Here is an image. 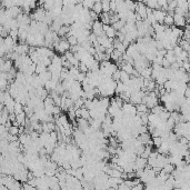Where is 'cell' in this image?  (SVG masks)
<instances>
[{
    "instance_id": "603a6c76",
    "label": "cell",
    "mask_w": 190,
    "mask_h": 190,
    "mask_svg": "<svg viewBox=\"0 0 190 190\" xmlns=\"http://www.w3.org/2000/svg\"><path fill=\"white\" fill-rule=\"evenodd\" d=\"M68 116H69V119H70L71 121L74 122V121H75V119L77 118V117H76L75 109H74V108H72V109H69V111H68Z\"/></svg>"
},
{
    "instance_id": "7c38bea8",
    "label": "cell",
    "mask_w": 190,
    "mask_h": 190,
    "mask_svg": "<svg viewBox=\"0 0 190 190\" xmlns=\"http://www.w3.org/2000/svg\"><path fill=\"white\" fill-rule=\"evenodd\" d=\"M48 71V68L42 65V63H39V65H37V68H36V75H41V74H44V72H47Z\"/></svg>"
},
{
    "instance_id": "8fae6325",
    "label": "cell",
    "mask_w": 190,
    "mask_h": 190,
    "mask_svg": "<svg viewBox=\"0 0 190 190\" xmlns=\"http://www.w3.org/2000/svg\"><path fill=\"white\" fill-rule=\"evenodd\" d=\"M121 70L126 71L128 75L132 76L133 71H135V67H133V65H130V63H124V67H122V69Z\"/></svg>"
},
{
    "instance_id": "5bb4252c",
    "label": "cell",
    "mask_w": 190,
    "mask_h": 190,
    "mask_svg": "<svg viewBox=\"0 0 190 190\" xmlns=\"http://www.w3.org/2000/svg\"><path fill=\"white\" fill-rule=\"evenodd\" d=\"M166 108H165L164 106H161V105H158V106H156L155 108H152L151 109V114H154V115H156V116H159L162 111L165 110Z\"/></svg>"
},
{
    "instance_id": "9a60e30c",
    "label": "cell",
    "mask_w": 190,
    "mask_h": 190,
    "mask_svg": "<svg viewBox=\"0 0 190 190\" xmlns=\"http://www.w3.org/2000/svg\"><path fill=\"white\" fill-rule=\"evenodd\" d=\"M67 40L68 42L70 44V46H78L79 44V41H78V38L76 36H67Z\"/></svg>"
},
{
    "instance_id": "5b68a950",
    "label": "cell",
    "mask_w": 190,
    "mask_h": 190,
    "mask_svg": "<svg viewBox=\"0 0 190 190\" xmlns=\"http://www.w3.org/2000/svg\"><path fill=\"white\" fill-rule=\"evenodd\" d=\"M77 124H78V129H79L80 131H82V132L86 129H88L90 127L88 120L82 119V118H77Z\"/></svg>"
},
{
    "instance_id": "3957f363",
    "label": "cell",
    "mask_w": 190,
    "mask_h": 190,
    "mask_svg": "<svg viewBox=\"0 0 190 190\" xmlns=\"http://www.w3.org/2000/svg\"><path fill=\"white\" fill-rule=\"evenodd\" d=\"M154 15H155V18L157 22L162 25L165 21V18L167 17V12L164 11V10H154Z\"/></svg>"
},
{
    "instance_id": "277c9868",
    "label": "cell",
    "mask_w": 190,
    "mask_h": 190,
    "mask_svg": "<svg viewBox=\"0 0 190 190\" xmlns=\"http://www.w3.org/2000/svg\"><path fill=\"white\" fill-rule=\"evenodd\" d=\"M103 31L108 38L110 39H115L116 35H117V31L115 30V28L112 26H107V25H103Z\"/></svg>"
},
{
    "instance_id": "ac0fdd59",
    "label": "cell",
    "mask_w": 190,
    "mask_h": 190,
    "mask_svg": "<svg viewBox=\"0 0 190 190\" xmlns=\"http://www.w3.org/2000/svg\"><path fill=\"white\" fill-rule=\"evenodd\" d=\"M81 118L82 119H86V120H89L91 118V116H90V111L87 109V108H81Z\"/></svg>"
},
{
    "instance_id": "ba28073f",
    "label": "cell",
    "mask_w": 190,
    "mask_h": 190,
    "mask_svg": "<svg viewBox=\"0 0 190 190\" xmlns=\"http://www.w3.org/2000/svg\"><path fill=\"white\" fill-rule=\"evenodd\" d=\"M131 80V76L130 75H128L126 71H124V70H121L120 71V81L122 82V84H127Z\"/></svg>"
},
{
    "instance_id": "44dd1931",
    "label": "cell",
    "mask_w": 190,
    "mask_h": 190,
    "mask_svg": "<svg viewBox=\"0 0 190 190\" xmlns=\"http://www.w3.org/2000/svg\"><path fill=\"white\" fill-rule=\"evenodd\" d=\"M79 71H80V72H82V74H88V72H89V68H88L87 66H86V63H84V62H81V61H80Z\"/></svg>"
},
{
    "instance_id": "4316f807",
    "label": "cell",
    "mask_w": 190,
    "mask_h": 190,
    "mask_svg": "<svg viewBox=\"0 0 190 190\" xmlns=\"http://www.w3.org/2000/svg\"><path fill=\"white\" fill-rule=\"evenodd\" d=\"M186 19H187V25H189L190 26V12L186 16Z\"/></svg>"
},
{
    "instance_id": "7a4b0ae2",
    "label": "cell",
    "mask_w": 190,
    "mask_h": 190,
    "mask_svg": "<svg viewBox=\"0 0 190 190\" xmlns=\"http://www.w3.org/2000/svg\"><path fill=\"white\" fill-rule=\"evenodd\" d=\"M173 21H175V26L178 28L187 26V19L185 16H180V15H175L173 16Z\"/></svg>"
},
{
    "instance_id": "52a82bcc",
    "label": "cell",
    "mask_w": 190,
    "mask_h": 190,
    "mask_svg": "<svg viewBox=\"0 0 190 190\" xmlns=\"http://www.w3.org/2000/svg\"><path fill=\"white\" fill-rule=\"evenodd\" d=\"M137 139H138V140H139L140 142H141L143 146H147V145L149 143V141L151 140V138H150V135H149V132H148V133H143V135H140V136H139V137H138Z\"/></svg>"
},
{
    "instance_id": "6da1fadb",
    "label": "cell",
    "mask_w": 190,
    "mask_h": 190,
    "mask_svg": "<svg viewBox=\"0 0 190 190\" xmlns=\"http://www.w3.org/2000/svg\"><path fill=\"white\" fill-rule=\"evenodd\" d=\"M92 32L97 37H101V36H105V31H103V25H102L101 21H95L92 26Z\"/></svg>"
},
{
    "instance_id": "7402d4cb",
    "label": "cell",
    "mask_w": 190,
    "mask_h": 190,
    "mask_svg": "<svg viewBox=\"0 0 190 190\" xmlns=\"http://www.w3.org/2000/svg\"><path fill=\"white\" fill-rule=\"evenodd\" d=\"M9 135H11V136H19V127L12 126L11 128L9 129Z\"/></svg>"
},
{
    "instance_id": "8992f818",
    "label": "cell",
    "mask_w": 190,
    "mask_h": 190,
    "mask_svg": "<svg viewBox=\"0 0 190 190\" xmlns=\"http://www.w3.org/2000/svg\"><path fill=\"white\" fill-rule=\"evenodd\" d=\"M99 21H101L102 25L110 26V15H109V13L102 12L101 15L99 16Z\"/></svg>"
},
{
    "instance_id": "4fadbf2b",
    "label": "cell",
    "mask_w": 190,
    "mask_h": 190,
    "mask_svg": "<svg viewBox=\"0 0 190 190\" xmlns=\"http://www.w3.org/2000/svg\"><path fill=\"white\" fill-rule=\"evenodd\" d=\"M95 4H96V1H92V0H87V1H82V6H84V9H87V10H92Z\"/></svg>"
},
{
    "instance_id": "d6986e66",
    "label": "cell",
    "mask_w": 190,
    "mask_h": 190,
    "mask_svg": "<svg viewBox=\"0 0 190 190\" xmlns=\"http://www.w3.org/2000/svg\"><path fill=\"white\" fill-rule=\"evenodd\" d=\"M112 27L115 28L116 31H120L121 29H124V27H126V22L122 21V20H119L118 22H116L115 25H112Z\"/></svg>"
},
{
    "instance_id": "9c48e42d",
    "label": "cell",
    "mask_w": 190,
    "mask_h": 190,
    "mask_svg": "<svg viewBox=\"0 0 190 190\" xmlns=\"http://www.w3.org/2000/svg\"><path fill=\"white\" fill-rule=\"evenodd\" d=\"M175 170H176V166H173V164H167L164 167V169H162V171H164L165 173L169 175V176H171Z\"/></svg>"
},
{
    "instance_id": "e0dca14e",
    "label": "cell",
    "mask_w": 190,
    "mask_h": 190,
    "mask_svg": "<svg viewBox=\"0 0 190 190\" xmlns=\"http://www.w3.org/2000/svg\"><path fill=\"white\" fill-rule=\"evenodd\" d=\"M101 2H102V11L105 13L110 12V1L109 0H105V1H101Z\"/></svg>"
},
{
    "instance_id": "d4e9b609",
    "label": "cell",
    "mask_w": 190,
    "mask_h": 190,
    "mask_svg": "<svg viewBox=\"0 0 190 190\" xmlns=\"http://www.w3.org/2000/svg\"><path fill=\"white\" fill-rule=\"evenodd\" d=\"M118 190H131V188H130V187H128L127 185H124V182H122L121 185H119V187H118Z\"/></svg>"
},
{
    "instance_id": "cb8c5ba5",
    "label": "cell",
    "mask_w": 190,
    "mask_h": 190,
    "mask_svg": "<svg viewBox=\"0 0 190 190\" xmlns=\"http://www.w3.org/2000/svg\"><path fill=\"white\" fill-rule=\"evenodd\" d=\"M120 69H118V70L116 71L115 74L112 75V79H114V81H116V82H118V81H120Z\"/></svg>"
},
{
    "instance_id": "83f0119b",
    "label": "cell",
    "mask_w": 190,
    "mask_h": 190,
    "mask_svg": "<svg viewBox=\"0 0 190 190\" xmlns=\"http://www.w3.org/2000/svg\"><path fill=\"white\" fill-rule=\"evenodd\" d=\"M188 151L190 152V141H189V143H188Z\"/></svg>"
},
{
    "instance_id": "30bf717a",
    "label": "cell",
    "mask_w": 190,
    "mask_h": 190,
    "mask_svg": "<svg viewBox=\"0 0 190 190\" xmlns=\"http://www.w3.org/2000/svg\"><path fill=\"white\" fill-rule=\"evenodd\" d=\"M92 11H95V12L97 13V15H101L103 11H102V2L101 1H96V4H95V6H93V9Z\"/></svg>"
},
{
    "instance_id": "2e32d148",
    "label": "cell",
    "mask_w": 190,
    "mask_h": 190,
    "mask_svg": "<svg viewBox=\"0 0 190 190\" xmlns=\"http://www.w3.org/2000/svg\"><path fill=\"white\" fill-rule=\"evenodd\" d=\"M136 108H137V112H139V114H148V107L145 105V103H140V105H137L136 106Z\"/></svg>"
},
{
    "instance_id": "ffe728a7",
    "label": "cell",
    "mask_w": 190,
    "mask_h": 190,
    "mask_svg": "<svg viewBox=\"0 0 190 190\" xmlns=\"http://www.w3.org/2000/svg\"><path fill=\"white\" fill-rule=\"evenodd\" d=\"M152 141H154V146L157 147V148H160L161 145H162V138L161 137L152 138Z\"/></svg>"
},
{
    "instance_id": "484cf974",
    "label": "cell",
    "mask_w": 190,
    "mask_h": 190,
    "mask_svg": "<svg viewBox=\"0 0 190 190\" xmlns=\"http://www.w3.org/2000/svg\"><path fill=\"white\" fill-rule=\"evenodd\" d=\"M75 112H76V117H77V118H81V109H76Z\"/></svg>"
}]
</instances>
